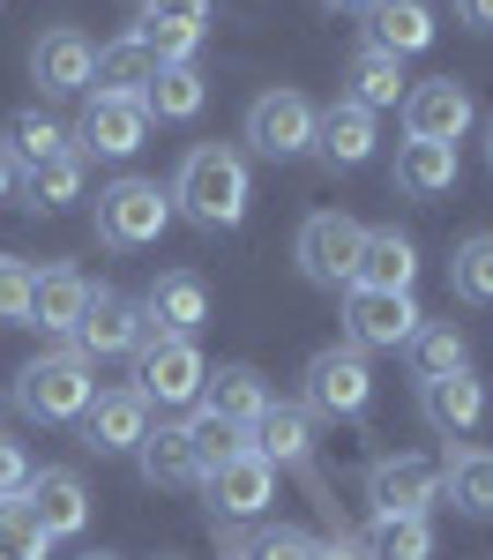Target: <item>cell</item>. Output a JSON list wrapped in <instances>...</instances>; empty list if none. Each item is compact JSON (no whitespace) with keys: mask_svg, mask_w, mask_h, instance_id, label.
I'll return each mask as SVG.
<instances>
[{"mask_svg":"<svg viewBox=\"0 0 493 560\" xmlns=\"http://www.w3.org/2000/svg\"><path fill=\"white\" fill-rule=\"evenodd\" d=\"M173 210L187 224H202V232H232L239 217H247V158L232 150V142H195L187 158H179L173 173Z\"/></svg>","mask_w":493,"mask_h":560,"instance_id":"obj_1","label":"cell"},{"mask_svg":"<svg viewBox=\"0 0 493 560\" xmlns=\"http://www.w3.org/2000/svg\"><path fill=\"white\" fill-rule=\"evenodd\" d=\"M90 396H97V366H90L75 345L38 351V359L15 374V411L38 419V427H68V419H83Z\"/></svg>","mask_w":493,"mask_h":560,"instance_id":"obj_2","label":"cell"},{"mask_svg":"<svg viewBox=\"0 0 493 560\" xmlns=\"http://www.w3.org/2000/svg\"><path fill=\"white\" fill-rule=\"evenodd\" d=\"M134 359V396L142 404H157V411H187V404H202V382H210V366H202V351H195V337H142V345L128 351Z\"/></svg>","mask_w":493,"mask_h":560,"instance_id":"obj_3","label":"cell"},{"mask_svg":"<svg viewBox=\"0 0 493 560\" xmlns=\"http://www.w3.org/2000/svg\"><path fill=\"white\" fill-rule=\"evenodd\" d=\"M165 224H173V195H165L157 179L128 173V179H113V187H97V240H105V247H120V255L157 247Z\"/></svg>","mask_w":493,"mask_h":560,"instance_id":"obj_4","label":"cell"},{"mask_svg":"<svg viewBox=\"0 0 493 560\" xmlns=\"http://www.w3.org/2000/svg\"><path fill=\"white\" fill-rule=\"evenodd\" d=\"M359 240H366V224H352L344 210H314L307 224H300V240H292V255H300V269H307V284H321V292H352Z\"/></svg>","mask_w":493,"mask_h":560,"instance_id":"obj_5","label":"cell"},{"mask_svg":"<svg viewBox=\"0 0 493 560\" xmlns=\"http://www.w3.org/2000/svg\"><path fill=\"white\" fill-rule=\"evenodd\" d=\"M374 404V366L366 351L352 345H329L307 359V419H366Z\"/></svg>","mask_w":493,"mask_h":560,"instance_id":"obj_6","label":"cell"},{"mask_svg":"<svg viewBox=\"0 0 493 560\" xmlns=\"http://www.w3.org/2000/svg\"><path fill=\"white\" fill-rule=\"evenodd\" d=\"M419 306L411 292H374V284H352L344 292V345L352 351H403L419 337Z\"/></svg>","mask_w":493,"mask_h":560,"instance_id":"obj_7","label":"cell"},{"mask_svg":"<svg viewBox=\"0 0 493 560\" xmlns=\"http://www.w3.org/2000/svg\"><path fill=\"white\" fill-rule=\"evenodd\" d=\"M202 493H210V516L218 523H255L277 501V464L255 456V448H239V456H224L202 471Z\"/></svg>","mask_w":493,"mask_h":560,"instance_id":"obj_8","label":"cell"},{"mask_svg":"<svg viewBox=\"0 0 493 560\" xmlns=\"http://www.w3.org/2000/svg\"><path fill=\"white\" fill-rule=\"evenodd\" d=\"M142 337H150V329H142V306H134L128 292H113V284H90L83 322L68 329V345L83 351L90 366H97V359H128Z\"/></svg>","mask_w":493,"mask_h":560,"instance_id":"obj_9","label":"cell"},{"mask_svg":"<svg viewBox=\"0 0 493 560\" xmlns=\"http://www.w3.org/2000/svg\"><path fill=\"white\" fill-rule=\"evenodd\" d=\"M479 120V105H471V90L456 83V75H426V83L403 90V135H419V142H463Z\"/></svg>","mask_w":493,"mask_h":560,"instance_id":"obj_10","label":"cell"},{"mask_svg":"<svg viewBox=\"0 0 493 560\" xmlns=\"http://www.w3.org/2000/svg\"><path fill=\"white\" fill-rule=\"evenodd\" d=\"M247 142L262 150L269 165L307 158L314 150V105L300 97V90H262V97L247 105Z\"/></svg>","mask_w":493,"mask_h":560,"instance_id":"obj_11","label":"cell"},{"mask_svg":"<svg viewBox=\"0 0 493 560\" xmlns=\"http://www.w3.org/2000/svg\"><path fill=\"white\" fill-rule=\"evenodd\" d=\"M210 15H218V0H142L134 38L157 52V68L165 60H195L202 38H210Z\"/></svg>","mask_w":493,"mask_h":560,"instance_id":"obj_12","label":"cell"},{"mask_svg":"<svg viewBox=\"0 0 493 560\" xmlns=\"http://www.w3.org/2000/svg\"><path fill=\"white\" fill-rule=\"evenodd\" d=\"M442 501V464L426 456H382L366 471V509L374 516H426Z\"/></svg>","mask_w":493,"mask_h":560,"instance_id":"obj_13","label":"cell"},{"mask_svg":"<svg viewBox=\"0 0 493 560\" xmlns=\"http://www.w3.org/2000/svg\"><path fill=\"white\" fill-rule=\"evenodd\" d=\"M142 135H150L142 97H105V90H97V97L83 105L75 150H83V158H113V165H120V158H134V150H142Z\"/></svg>","mask_w":493,"mask_h":560,"instance_id":"obj_14","label":"cell"},{"mask_svg":"<svg viewBox=\"0 0 493 560\" xmlns=\"http://www.w3.org/2000/svg\"><path fill=\"white\" fill-rule=\"evenodd\" d=\"M150 433V404L134 388H97L83 411V448L90 456H134Z\"/></svg>","mask_w":493,"mask_h":560,"instance_id":"obj_15","label":"cell"},{"mask_svg":"<svg viewBox=\"0 0 493 560\" xmlns=\"http://www.w3.org/2000/svg\"><path fill=\"white\" fill-rule=\"evenodd\" d=\"M134 306H142V329H157V337H195V329L210 322V284H202L195 269H165Z\"/></svg>","mask_w":493,"mask_h":560,"instance_id":"obj_16","label":"cell"},{"mask_svg":"<svg viewBox=\"0 0 493 560\" xmlns=\"http://www.w3.org/2000/svg\"><path fill=\"white\" fill-rule=\"evenodd\" d=\"M419 411H426V427L442 433V441H471V433L486 427V382L471 366L448 374V382H419Z\"/></svg>","mask_w":493,"mask_h":560,"instance_id":"obj_17","label":"cell"},{"mask_svg":"<svg viewBox=\"0 0 493 560\" xmlns=\"http://www.w3.org/2000/svg\"><path fill=\"white\" fill-rule=\"evenodd\" d=\"M23 509L38 516L45 538H75V530L90 523V493H83V478H75V471H60V464H52V471L23 478Z\"/></svg>","mask_w":493,"mask_h":560,"instance_id":"obj_18","label":"cell"},{"mask_svg":"<svg viewBox=\"0 0 493 560\" xmlns=\"http://www.w3.org/2000/svg\"><path fill=\"white\" fill-rule=\"evenodd\" d=\"M374 142H382V128H374V113L352 105V97H337V105L314 113V150H321L337 173H359V165L374 158Z\"/></svg>","mask_w":493,"mask_h":560,"instance_id":"obj_19","label":"cell"},{"mask_svg":"<svg viewBox=\"0 0 493 560\" xmlns=\"http://www.w3.org/2000/svg\"><path fill=\"white\" fill-rule=\"evenodd\" d=\"M90 60H97V45L83 31H45L31 45V83H38V97H75V90H90Z\"/></svg>","mask_w":493,"mask_h":560,"instance_id":"obj_20","label":"cell"},{"mask_svg":"<svg viewBox=\"0 0 493 560\" xmlns=\"http://www.w3.org/2000/svg\"><path fill=\"white\" fill-rule=\"evenodd\" d=\"M83 187H90V158L75 150V142H68L60 158H38V165H23V173H15L23 210H38V217L68 210V202H83Z\"/></svg>","mask_w":493,"mask_h":560,"instance_id":"obj_21","label":"cell"},{"mask_svg":"<svg viewBox=\"0 0 493 560\" xmlns=\"http://www.w3.org/2000/svg\"><path fill=\"white\" fill-rule=\"evenodd\" d=\"M83 306H90V277L75 269V261L38 269V284H31V322H38L45 337H68V329L83 322Z\"/></svg>","mask_w":493,"mask_h":560,"instance_id":"obj_22","label":"cell"},{"mask_svg":"<svg viewBox=\"0 0 493 560\" xmlns=\"http://www.w3.org/2000/svg\"><path fill=\"white\" fill-rule=\"evenodd\" d=\"M247 448H255V456H269V464L307 471V456H314V419H307V404H277V396H269V411L247 427Z\"/></svg>","mask_w":493,"mask_h":560,"instance_id":"obj_23","label":"cell"},{"mask_svg":"<svg viewBox=\"0 0 493 560\" xmlns=\"http://www.w3.org/2000/svg\"><path fill=\"white\" fill-rule=\"evenodd\" d=\"M344 83H352L344 97L366 105V113H389V105H403V90H411V83H403V60H397V52H382V45H366V38H359L352 60H344Z\"/></svg>","mask_w":493,"mask_h":560,"instance_id":"obj_24","label":"cell"},{"mask_svg":"<svg viewBox=\"0 0 493 560\" xmlns=\"http://www.w3.org/2000/svg\"><path fill=\"white\" fill-rule=\"evenodd\" d=\"M411 277H419V247H411V232L382 224V232H366V240H359V277H352V284H374V292H411Z\"/></svg>","mask_w":493,"mask_h":560,"instance_id":"obj_25","label":"cell"},{"mask_svg":"<svg viewBox=\"0 0 493 560\" xmlns=\"http://www.w3.org/2000/svg\"><path fill=\"white\" fill-rule=\"evenodd\" d=\"M366 15H374V23H366V45H382V52H397V60H411V52L434 45V8H426V0H374Z\"/></svg>","mask_w":493,"mask_h":560,"instance_id":"obj_26","label":"cell"},{"mask_svg":"<svg viewBox=\"0 0 493 560\" xmlns=\"http://www.w3.org/2000/svg\"><path fill=\"white\" fill-rule=\"evenodd\" d=\"M456 187V150L448 142H419V135H403L397 142V195L411 202H434Z\"/></svg>","mask_w":493,"mask_h":560,"instance_id":"obj_27","label":"cell"},{"mask_svg":"<svg viewBox=\"0 0 493 560\" xmlns=\"http://www.w3.org/2000/svg\"><path fill=\"white\" fill-rule=\"evenodd\" d=\"M150 75H157V52L134 38H113V45H97V60H90V83L105 90V97H142L150 90Z\"/></svg>","mask_w":493,"mask_h":560,"instance_id":"obj_28","label":"cell"},{"mask_svg":"<svg viewBox=\"0 0 493 560\" xmlns=\"http://www.w3.org/2000/svg\"><path fill=\"white\" fill-rule=\"evenodd\" d=\"M202 105H210V83H202L195 60H165V68L150 75V90H142V113H150V120H195Z\"/></svg>","mask_w":493,"mask_h":560,"instance_id":"obj_29","label":"cell"},{"mask_svg":"<svg viewBox=\"0 0 493 560\" xmlns=\"http://www.w3.org/2000/svg\"><path fill=\"white\" fill-rule=\"evenodd\" d=\"M403 359H411V382H448V374L471 366V337L456 322H419V337L403 345Z\"/></svg>","mask_w":493,"mask_h":560,"instance_id":"obj_30","label":"cell"},{"mask_svg":"<svg viewBox=\"0 0 493 560\" xmlns=\"http://www.w3.org/2000/svg\"><path fill=\"white\" fill-rule=\"evenodd\" d=\"M202 411H218V419H232V427H255L269 411V382L255 374V366H218L210 382H202Z\"/></svg>","mask_w":493,"mask_h":560,"instance_id":"obj_31","label":"cell"},{"mask_svg":"<svg viewBox=\"0 0 493 560\" xmlns=\"http://www.w3.org/2000/svg\"><path fill=\"white\" fill-rule=\"evenodd\" d=\"M134 464H142L150 486H202V464H195L187 427H150V433H142V448H134Z\"/></svg>","mask_w":493,"mask_h":560,"instance_id":"obj_32","label":"cell"},{"mask_svg":"<svg viewBox=\"0 0 493 560\" xmlns=\"http://www.w3.org/2000/svg\"><path fill=\"white\" fill-rule=\"evenodd\" d=\"M442 501H456L463 516H493V448H448Z\"/></svg>","mask_w":493,"mask_h":560,"instance_id":"obj_33","label":"cell"},{"mask_svg":"<svg viewBox=\"0 0 493 560\" xmlns=\"http://www.w3.org/2000/svg\"><path fill=\"white\" fill-rule=\"evenodd\" d=\"M448 292L463 306H493V232H463L448 255Z\"/></svg>","mask_w":493,"mask_h":560,"instance_id":"obj_34","label":"cell"},{"mask_svg":"<svg viewBox=\"0 0 493 560\" xmlns=\"http://www.w3.org/2000/svg\"><path fill=\"white\" fill-rule=\"evenodd\" d=\"M366 553L374 560H434V523L426 516H374L366 523Z\"/></svg>","mask_w":493,"mask_h":560,"instance_id":"obj_35","label":"cell"},{"mask_svg":"<svg viewBox=\"0 0 493 560\" xmlns=\"http://www.w3.org/2000/svg\"><path fill=\"white\" fill-rule=\"evenodd\" d=\"M75 135L60 128V120H45L38 105L31 113H15V128H8V158H23V165H38V158H60Z\"/></svg>","mask_w":493,"mask_h":560,"instance_id":"obj_36","label":"cell"},{"mask_svg":"<svg viewBox=\"0 0 493 560\" xmlns=\"http://www.w3.org/2000/svg\"><path fill=\"white\" fill-rule=\"evenodd\" d=\"M187 441H195V464L210 471V464H224V456H239V448H247V427H232V419H218V411H202V404H195Z\"/></svg>","mask_w":493,"mask_h":560,"instance_id":"obj_37","label":"cell"},{"mask_svg":"<svg viewBox=\"0 0 493 560\" xmlns=\"http://www.w3.org/2000/svg\"><path fill=\"white\" fill-rule=\"evenodd\" d=\"M45 546H52V538H45L38 516L23 509V493L0 501V560H45Z\"/></svg>","mask_w":493,"mask_h":560,"instance_id":"obj_38","label":"cell"},{"mask_svg":"<svg viewBox=\"0 0 493 560\" xmlns=\"http://www.w3.org/2000/svg\"><path fill=\"white\" fill-rule=\"evenodd\" d=\"M232 553H239V560H307L314 538H307V530H292V523H269V530H255V538H239Z\"/></svg>","mask_w":493,"mask_h":560,"instance_id":"obj_39","label":"cell"},{"mask_svg":"<svg viewBox=\"0 0 493 560\" xmlns=\"http://www.w3.org/2000/svg\"><path fill=\"white\" fill-rule=\"evenodd\" d=\"M31 284H38V261L0 255V322H31Z\"/></svg>","mask_w":493,"mask_h":560,"instance_id":"obj_40","label":"cell"},{"mask_svg":"<svg viewBox=\"0 0 493 560\" xmlns=\"http://www.w3.org/2000/svg\"><path fill=\"white\" fill-rule=\"evenodd\" d=\"M23 478H31V456L0 433V501H15V493H23Z\"/></svg>","mask_w":493,"mask_h":560,"instance_id":"obj_41","label":"cell"},{"mask_svg":"<svg viewBox=\"0 0 493 560\" xmlns=\"http://www.w3.org/2000/svg\"><path fill=\"white\" fill-rule=\"evenodd\" d=\"M307 560H366V553H359L352 538L337 530V538H314V553H307Z\"/></svg>","mask_w":493,"mask_h":560,"instance_id":"obj_42","label":"cell"},{"mask_svg":"<svg viewBox=\"0 0 493 560\" xmlns=\"http://www.w3.org/2000/svg\"><path fill=\"white\" fill-rule=\"evenodd\" d=\"M456 15H463L471 31H493V0H456Z\"/></svg>","mask_w":493,"mask_h":560,"instance_id":"obj_43","label":"cell"},{"mask_svg":"<svg viewBox=\"0 0 493 560\" xmlns=\"http://www.w3.org/2000/svg\"><path fill=\"white\" fill-rule=\"evenodd\" d=\"M15 195V158H8V142H0V202Z\"/></svg>","mask_w":493,"mask_h":560,"instance_id":"obj_44","label":"cell"},{"mask_svg":"<svg viewBox=\"0 0 493 560\" xmlns=\"http://www.w3.org/2000/svg\"><path fill=\"white\" fill-rule=\"evenodd\" d=\"M321 8H329V15H366L374 0H321Z\"/></svg>","mask_w":493,"mask_h":560,"instance_id":"obj_45","label":"cell"},{"mask_svg":"<svg viewBox=\"0 0 493 560\" xmlns=\"http://www.w3.org/2000/svg\"><path fill=\"white\" fill-rule=\"evenodd\" d=\"M83 560H120V553H83Z\"/></svg>","mask_w":493,"mask_h":560,"instance_id":"obj_46","label":"cell"},{"mask_svg":"<svg viewBox=\"0 0 493 560\" xmlns=\"http://www.w3.org/2000/svg\"><path fill=\"white\" fill-rule=\"evenodd\" d=\"M486 165H493V128H486Z\"/></svg>","mask_w":493,"mask_h":560,"instance_id":"obj_47","label":"cell"},{"mask_svg":"<svg viewBox=\"0 0 493 560\" xmlns=\"http://www.w3.org/2000/svg\"><path fill=\"white\" fill-rule=\"evenodd\" d=\"M224 560H239V553H224Z\"/></svg>","mask_w":493,"mask_h":560,"instance_id":"obj_48","label":"cell"}]
</instances>
